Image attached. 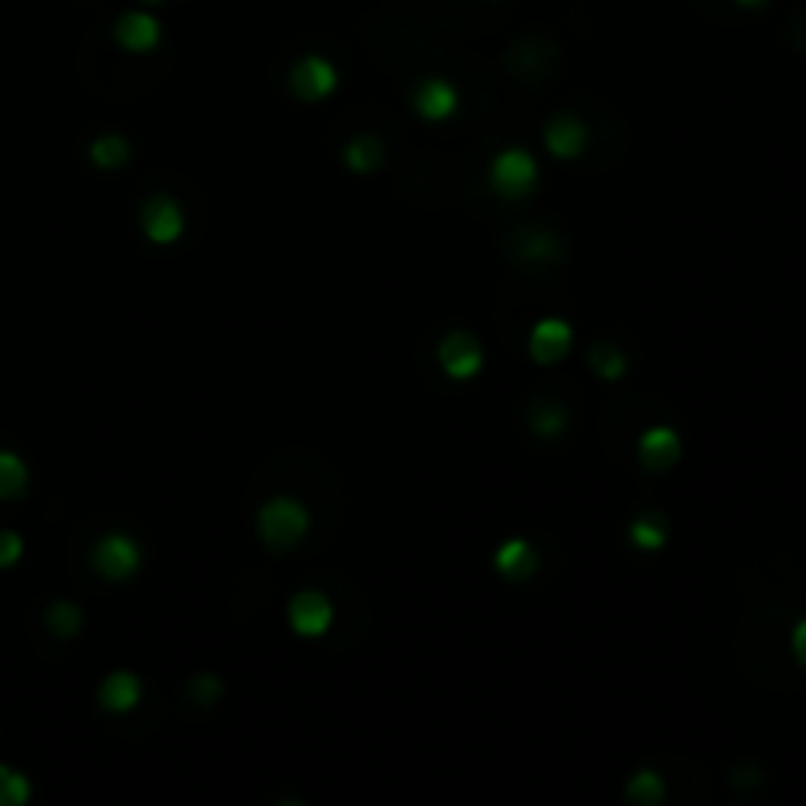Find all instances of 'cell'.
Instances as JSON below:
<instances>
[{
    "label": "cell",
    "mask_w": 806,
    "mask_h": 806,
    "mask_svg": "<svg viewBox=\"0 0 806 806\" xmlns=\"http://www.w3.org/2000/svg\"><path fill=\"white\" fill-rule=\"evenodd\" d=\"M91 563H95V571L107 579V583H126L130 574H138V566H142V551H138V543L130 535H103L99 543H95V555H91Z\"/></svg>",
    "instance_id": "3957f363"
},
{
    "label": "cell",
    "mask_w": 806,
    "mask_h": 806,
    "mask_svg": "<svg viewBox=\"0 0 806 806\" xmlns=\"http://www.w3.org/2000/svg\"><path fill=\"white\" fill-rule=\"evenodd\" d=\"M32 795V783L12 767H0V806H24Z\"/></svg>",
    "instance_id": "603a6c76"
},
{
    "label": "cell",
    "mask_w": 806,
    "mask_h": 806,
    "mask_svg": "<svg viewBox=\"0 0 806 806\" xmlns=\"http://www.w3.org/2000/svg\"><path fill=\"white\" fill-rule=\"evenodd\" d=\"M20 555H24V539L17 531H0V566L20 563Z\"/></svg>",
    "instance_id": "d4e9b609"
},
{
    "label": "cell",
    "mask_w": 806,
    "mask_h": 806,
    "mask_svg": "<svg viewBox=\"0 0 806 806\" xmlns=\"http://www.w3.org/2000/svg\"><path fill=\"white\" fill-rule=\"evenodd\" d=\"M626 798L629 803H641V806H657L665 798V780L657 775V771H634L626 783Z\"/></svg>",
    "instance_id": "2e32d148"
},
{
    "label": "cell",
    "mask_w": 806,
    "mask_h": 806,
    "mask_svg": "<svg viewBox=\"0 0 806 806\" xmlns=\"http://www.w3.org/2000/svg\"><path fill=\"white\" fill-rule=\"evenodd\" d=\"M547 150L555 153V158H579L586 150V126L579 123L574 115H559L547 123V135H543Z\"/></svg>",
    "instance_id": "4fadbf2b"
},
{
    "label": "cell",
    "mask_w": 806,
    "mask_h": 806,
    "mask_svg": "<svg viewBox=\"0 0 806 806\" xmlns=\"http://www.w3.org/2000/svg\"><path fill=\"white\" fill-rule=\"evenodd\" d=\"M189 697L198 700V704H213V700L221 697V681H216V677H209V672H201V677H193V681H189Z\"/></svg>",
    "instance_id": "cb8c5ba5"
},
{
    "label": "cell",
    "mask_w": 806,
    "mask_h": 806,
    "mask_svg": "<svg viewBox=\"0 0 806 806\" xmlns=\"http://www.w3.org/2000/svg\"><path fill=\"white\" fill-rule=\"evenodd\" d=\"M591 370L598 378H606V382L622 378L626 374V354H622V347H614V342H594L591 347Z\"/></svg>",
    "instance_id": "ffe728a7"
},
{
    "label": "cell",
    "mask_w": 806,
    "mask_h": 806,
    "mask_svg": "<svg viewBox=\"0 0 806 806\" xmlns=\"http://www.w3.org/2000/svg\"><path fill=\"white\" fill-rule=\"evenodd\" d=\"M520 241H528V244H523V256H551V252H555L551 236L539 233V229H531V233H520Z\"/></svg>",
    "instance_id": "484cf974"
},
{
    "label": "cell",
    "mask_w": 806,
    "mask_h": 806,
    "mask_svg": "<svg viewBox=\"0 0 806 806\" xmlns=\"http://www.w3.org/2000/svg\"><path fill=\"white\" fill-rule=\"evenodd\" d=\"M413 110L429 123H445L457 110V87L448 79H422L413 91Z\"/></svg>",
    "instance_id": "30bf717a"
},
{
    "label": "cell",
    "mask_w": 806,
    "mask_h": 806,
    "mask_svg": "<svg viewBox=\"0 0 806 806\" xmlns=\"http://www.w3.org/2000/svg\"><path fill=\"white\" fill-rule=\"evenodd\" d=\"M115 40L135 55L153 52L161 40V24L150 17V12H126V17L115 24Z\"/></svg>",
    "instance_id": "7c38bea8"
},
{
    "label": "cell",
    "mask_w": 806,
    "mask_h": 806,
    "mask_svg": "<svg viewBox=\"0 0 806 806\" xmlns=\"http://www.w3.org/2000/svg\"><path fill=\"white\" fill-rule=\"evenodd\" d=\"M735 4H740V9H763L767 0H735Z\"/></svg>",
    "instance_id": "83f0119b"
},
{
    "label": "cell",
    "mask_w": 806,
    "mask_h": 806,
    "mask_svg": "<svg viewBox=\"0 0 806 806\" xmlns=\"http://www.w3.org/2000/svg\"><path fill=\"white\" fill-rule=\"evenodd\" d=\"M488 178H492V189L500 193V198H523V193H531V189H535L539 166H535V158H531L528 150H520V146H508V150H500L492 158V166H488Z\"/></svg>",
    "instance_id": "7a4b0ae2"
},
{
    "label": "cell",
    "mask_w": 806,
    "mask_h": 806,
    "mask_svg": "<svg viewBox=\"0 0 806 806\" xmlns=\"http://www.w3.org/2000/svg\"><path fill=\"white\" fill-rule=\"evenodd\" d=\"M28 488V468L17 453H0V500H20Z\"/></svg>",
    "instance_id": "ac0fdd59"
},
{
    "label": "cell",
    "mask_w": 806,
    "mask_h": 806,
    "mask_svg": "<svg viewBox=\"0 0 806 806\" xmlns=\"http://www.w3.org/2000/svg\"><path fill=\"white\" fill-rule=\"evenodd\" d=\"M637 457L649 473H665L681 460V433L669 429V425H654V429H645L641 441H637Z\"/></svg>",
    "instance_id": "9c48e42d"
},
{
    "label": "cell",
    "mask_w": 806,
    "mask_h": 806,
    "mask_svg": "<svg viewBox=\"0 0 806 806\" xmlns=\"http://www.w3.org/2000/svg\"><path fill=\"white\" fill-rule=\"evenodd\" d=\"M126 158H130V142H126L123 135H103L91 142V161H95L99 170H118Z\"/></svg>",
    "instance_id": "d6986e66"
},
{
    "label": "cell",
    "mask_w": 806,
    "mask_h": 806,
    "mask_svg": "<svg viewBox=\"0 0 806 806\" xmlns=\"http://www.w3.org/2000/svg\"><path fill=\"white\" fill-rule=\"evenodd\" d=\"M571 342H574V331H571V322H563V319H539L528 335V350L539 367H551V362L566 359Z\"/></svg>",
    "instance_id": "ba28073f"
},
{
    "label": "cell",
    "mask_w": 806,
    "mask_h": 806,
    "mask_svg": "<svg viewBox=\"0 0 806 806\" xmlns=\"http://www.w3.org/2000/svg\"><path fill=\"white\" fill-rule=\"evenodd\" d=\"M142 700V681H138L135 672H110L107 681L99 685V704L107 712H130V708Z\"/></svg>",
    "instance_id": "5bb4252c"
},
{
    "label": "cell",
    "mask_w": 806,
    "mask_h": 806,
    "mask_svg": "<svg viewBox=\"0 0 806 806\" xmlns=\"http://www.w3.org/2000/svg\"><path fill=\"white\" fill-rule=\"evenodd\" d=\"M142 233L150 236L153 244H173L181 233H185V213L173 198L158 193L142 205Z\"/></svg>",
    "instance_id": "52a82bcc"
},
{
    "label": "cell",
    "mask_w": 806,
    "mask_h": 806,
    "mask_svg": "<svg viewBox=\"0 0 806 806\" xmlns=\"http://www.w3.org/2000/svg\"><path fill=\"white\" fill-rule=\"evenodd\" d=\"M382 138L378 135H359V138H350V146H347V166L354 173H370V170H378L382 166Z\"/></svg>",
    "instance_id": "9a60e30c"
},
{
    "label": "cell",
    "mask_w": 806,
    "mask_h": 806,
    "mask_svg": "<svg viewBox=\"0 0 806 806\" xmlns=\"http://www.w3.org/2000/svg\"><path fill=\"white\" fill-rule=\"evenodd\" d=\"M791 649H795V661L806 669V618L795 626V634H791Z\"/></svg>",
    "instance_id": "4316f807"
},
{
    "label": "cell",
    "mask_w": 806,
    "mask_h": 806,
    "mask_svg": "<svg viewBox=\"0 0 806 806\" xmlns=\"http://www.w3.org/2000/svg\"><path fill=\"white\" fill-rule=\"evenodd\" d=\"M331 618H335L331 602L319 591H299L296 598L287 602V622H291V629L299 637H322L331 629Z\"/></svg>",
    "instance_id": "8992f818"
},
{
    "label": "cell",
    "mask_w": 806,
    "mask_h": 806,
    "mask_svg": "<svg viewBox=\"0 0 806 806\" xmlns=\"http://www.w3.org/2000/svg\"><path fill=\"white\" fill-rule=\"evenodd\" d=\"M437 359H441V370H445L448 378L465 382V378L480 374L484 350H480V342H476V335H468V331H448L445 339H441V347H437Z\"/></svg>",
    "instance_id": "277c9868"
},
{
    "label": "cell",
    "mask_w": 806,
    "mask_h": 806,
    "mask_svg": "<svg viewBox=\"0 0 806 806\" xmlns=\"http://www.w3.org/2000/svg\"><path fill=\"white\" fill-rule=\"evenodd\" d=\"M665 539H669V531H665V520L661 516H637L634 523H629V543L641 547V551H661Z\"/></svg>",
    "instance_id": "e0dca14e"
},
{
    "label": "cell",
    "mask_w": 806,
    "mask_h": 806,
    "mask_svg": "<svg viewBox=\"0 0 806 806\" xmlns=\"http://www.w3.org/2000/svg\"><path fill=\"white\" fill-rule=\"evenodd\" d=\"M287 83H291V91H296L299 99L319 103V99H327L335 87H339V72H335V67L322 60V55H304V60L291 67Z\"/></svg>",
    "instance_id": "5b68a950"
},
{
    "label": "cell",
    "mask_w": 806,
    "mask_h": 806,
    "mask_svg": "<svg viewBox=\"0 0 806 806\" xmlns=\"http://www.w3.org/2000/svg\"><path fill=\"white\" fill-rule=\"evenodd\" d=\"M150 4H158V0H150Z\"/></svg>",
    "instance_id": "f1b7e54d"
},
{
    "label": "cell",
    "mask_w": 806,
    "mask_h": 806,
    "mask_svg": "<svg viewBox=\"0 0 806 806\" xmlns=\"http://www.w3.org/2000/svg\"><path fill=\"white\" fill-rule=\"evenodd\" d=\"M47 629L55 637H75L83 629V609L75 602H52L47 606Z\"/></svg>",
    "instance_id": "44dd1931"
},
{
    "label": "cell",
    "mask_w": 806,
    "mask_h": 806,
    "mask_svg": "<svg viewBox=\"0 0 806 806\" xmlns=\"http://www.w3.org/2000/svg\"><path fill=\"white\" fill-rule=\"evenodd\" d=\"M531 429H535L539 437H559V433L566 429V410L555 402H539L535 410H531Z\"/></svg>",
    "instance_id": "7402d4cb"
},
{
    "label": "cell",
    "mask_w": 806,
    "mask_h": 806,
    "mask_svg": "<svg viewBox=\"0 0 806 806\" xmlns=\"http://www.w3.org/2000/svg\"><path fill=\"white\" fill-rule=\"evenodd\" d=\"M496 571L508 579V583H528L531 574L539 571V555L528 539H508V543L496 547Z\"/></svg>",
    "instance_id": "8fae6325"
},
{
    "label": "cell",
    "mask_w": 806,
    "mask_h": 806,
    "mask_svg": "<svg viewBox=\"0 0 806 806\" xmlns=\"http://www.w3.org/2000/svg\"><path fill=\"white\" fill-rule=\"evenodd\" d=\"M307 523H311V516H307L304 503L291 500V496H276V500L264 503L261 516H256V531H261L264 543L276 547V551L296 547L299 539L307 535Z\"/></svg>",
    "instance_id": "6da1fadb"
}]
</instances>
